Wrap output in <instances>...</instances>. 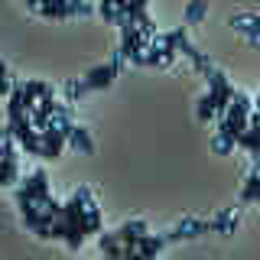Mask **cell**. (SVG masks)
<instances>
[{
  "mask_svg": "<svg viewBox=\"0 0 260 260\" xmlns=\"http://www.w3.org/2000/svg\"><path fill=\"white\" fill-rule=\"evenodd\" d=\"M49 199H52V195H49V176L43 169H32V173L23 176L20 189H16V205H20V202H36L39 208H46Z\"/></svg>",
  "mask_w": 260,
  "mask_h": 260,
  "instance_id": "cell-1",
  "label": "cell"
},
{
  "mask_svg": "<svg viewBox=\"0 0 260 260\" xmlns=\"http://www.w3.org/2000/svg\"><path fill=\"white\" fill-rule=\"evenodd\" d=\"M211 231V218H182L176 228H169L166 238L169 241H189V238H199V234H208Z\"/></svg>",
  "mask_w": 260,
  "mask_h": 260,
  "instance_id": "cell-2",
  "label": "cell"
},
{
  "mask_svg": "<svg viewBox=\"0 0 260 260\" xmlns=\"http://www.w3.org/2000/svg\"><path fill=\"white\" fill-rule=\"evenodd\" d=\"M16 137L10 127H4V176H0V182L4 185H13L16 182Z\"/></svg>",
  "mask_w": 260,
  "mask_h": 260,
  "instance_id": "cell-3",
  "label": "cell"
},
{
  "mask_svg": "<svg viewBox=\"0 0 260 260\" xmlns=\"http://www.w3.org/2000/svg\"><path fill=\"white\" fill-rule=\"evenodd\" d=\"M231 26L238 29V32H244L250 46H260V16H257V13H250V10L234 13V16H231Z\"/></svg>",
  "mask_w": 260,
  "mask_h": 260,
  "instance_id": "cell-4",
  "label": "cell"
},
{
  "mask_svg": "<svg viewBox=\"0 0 260 260\" xmlns=\"http://www.w3.org/2000/svg\"><path fill=\"white\" fill-rule=\"evenodd\" d=\"M117 72H120V65L104 62V65H94V69L85 75V81H88V88H91V91H101V88H111V85H114Z\"/></svg>",
  "mask_w": 260,
  "mask_h": 260,
  "instance_id": "cell-5",
  "label": "cell"
},
{
  "mask_svg": "<svg viewBox=\"0 0 260 260\" xmlns=\"http://www.w3.org/2000/svg\"><path fill=\"white\" fill-rule=\"evenodd\" d=\"M238 140H241V130L231 124V120H221V127L215 130V140H211V150L215 153H231L234 146H238Z\"/></svg>",
  "mask_w": 260,
  "mask_h": 260,
  "instance_id": "cell-6",
  "label": "cell"
},
{
  "mask_svg": "<svg viewBox=\"0 0 260 260\" xmlns=\"http://www.w3.org/2000/svg\"><path fill=\"white\" fill-rule=\"evenodd\" d=\"M69 137L62 130H43V159H59Z\"/></svg>",
  "mask_w": 260,
  "mask_h": 260,
  "instance_id": "cell-7",
  "label": "cell"
},
{
  "mask_svg": "<svg viewBox=\"0 0 260 260\" xmlns=\"http://www.w3.org/2000/svg\"><path fill=\"white\" fill-rule=\"evenodd\" d=\"M166 244H169L166 231H162V234H150V231H146L143 238H140V244H137V250L143 254V260H156V254L166 247Z\"/></svg>",
  "mask_w": 260,
  "mask_h": 260,
  "instance_id": "cell-8",
  "label": "cell"
},
{
  "mask_svg": "<svg viewBox=\"0 0 260 260\" xmlns=\"http://www.w3.org/2000/svg\"><path fill=\"white\" fill-rule=\"evenodd\" d=\"M143 234H146V221H140V218H134V221H124V224L117 228V238L124 241V247H137Z\"/></svg>",
  "mask_w": 260,
  "mask_h": 260,
  "instance_id": "cell-9",
  "label": "cell"
},
{
  "mask_svg": "<svg viewBox=\"0 0 260 260\" xmlns=\"http://www.w3.org/2000/svg\"><path fill=\"white\" fill-rule=\"evenodd\" d=\"M238 224H241V218L234 215V208H221L215 218H211V231H218V234H234Z\"/></svg>",
  "mask_w": 260,
  "mask_h": 260,
  "instance_id": "cell-10",
  "label": "cell"
},
{
  "mask_svg": "<svg viewBox=\"0 0 260 260\" xmlns=\"http://www.w3.org/2000/svg\"><path fill=\"white\" fill-rule=\"evenodd\" d=\"M241 202H244V205H250V202H260V166L250 169L247 182H244V189H241Z\"/></svg>",
  "mask_w": 260,
  "mask_h": 260,
  "instance_id": "cell-11",
  "label": "cell"
},
{
  "mask_svg": "<svg viewBox=\"0 0 260 260\" xmlns=\"http://www.w3.org/2000/svg\"><path fill=\"white\" fill-rule=\"evenodd\" d=\"M69 146H72V150H78V153H94L91 134H88L85 127H78V124H75V130L69 134Z\"/></svg>",
  "mask_w": 260,
  "mask_h": 260,
  "instance_id": "cell-12",
  "label": "cell"
},
{
  "mask_svg": "<svg viewBox=\"0 0 260 260\" xmlns=\"http://www.w3.org/2000/svg\"><path fill=\"white\" fill-rule=\"evenodd\" d=\"M23 91L29 98H36V101H43V98L55 94V88L49 85V81H43V78H29V81H23Z\"/></svg>",
  "mask_w": 260,
  "mask_h": 260,
  "instance_id": "cell-13",
  "label": "cell"
},
{
  "mask_svg": "<svg viewBox=\"0 0 260 260\" xmlns=\"http://www.w3.org/2000/svg\"><path fill=\"white\" fill-rule=\"evenodd\" d=\"M205 16H208V4H205V0H192V4L185 7V23H189V26L202 23Z\"/></svg>",
  "mask_w": 260,
  "mask_h": 260,
  "instance_id": "cell-14",
  "label": "cell"
},
{
  "mask_svg": "<svg viewBox=\"0 0 260 260\" xmlns=\"http://www.w3.org/2000/svg\"><path fill=\"white\" fill-rule=\"evenodd\" d=\"M195 114H199V120H208V117H215L218 108H215V98H211L208 91L199 98V108H195Z\"/></svg>",
  "mask_w": 260,
  "mask_h": 260,
  "instance_id": "cell-15",
  "label": "cell"
},
{
  "mask_svg": "<svg viewBox=\"0 0 260 260\" xmlns=\"http://www.w3.org/2000/svg\"><path fill=\"white\" fill-rule=\"evenodd\" d=\"M62 91H65V98H69V101H78V98H81V94H88L91 88H88V81H85V78H78V81H65Z\"/></svg>",
  "mask_w": 260,
  "mask_h": 260,
  "instance_id": "cell-16",
  "label": "cell"
},
{
  "mask_svg": "<svg viewBox=\"0 0 260 260\" xmlns=\"http://www.w3.org/2000/svg\"><path fill=\"white\" fill-rule=\"evenodd\" d=\"M205 78H208V91H224V88L231 85V81H228V75H224L221 69H211Z\"/></svg>",
  "mask_w": 260,
  "mask_h": 260,
  "instance_id": "cell-17",
  "label": "cell"
},
{
  "mask_svg": "<svg viewBox=\"0 0 260 260\" xmlns=\"http://www.w3.org/2000/svg\"><path fill=\"white\" fill-rule=\"evenodd\" d=\"M72 199H75V202H81V205H85L88 211H91V208H98V202H94V195H91V189H88V185H78Z\"/></svg>",
  "mask_w": 260,
  "mask_h": 260,
  "instance_id": "cell-18",
  "label": "cell"
},
{
  "mask_svg": "<svg viewBox=\"0 0 260 260\" xmlns=\"http://www.w3.org/2000/svg\"><path fill=\"white\" fill-rule=\"evenodd\" d=\"M98 13H101L108 23H114L117 20V4H114V0H101V4H98Z\"/></svg>",
  "mask_w": 260,
  "mask_h": 260,
  "instance_id": "cell-19",
  "label": "cell"
},
{
  "mask_svg": "<svg viewBox=\"0 0 260 260\" xmlns=\"http://www.w3.org/2000/svg\"><path fill=\"white\" fill-rule=\"evenodd\" d=\"M179 52H182V55H185V59H189V62L195 59V55H202V52H199V49H195V46H192V39H189V36H185V32H182V39H179Z\"/></svg>",
  "mask_w": 260,
  "mask_h": 260,
  "instance_id": "cell-20",
  "label": "cell"
},
{
  "mask_svg": "<svg viewBox=\"0 0 260 260\" xmlns=\"http://www.w3.org/2000/svg\"><path fill=\"white\" fill-rule=\"evenodd\" d=\"M250 159H254V166H260V146H254V150H250Z\"/></svg>",
  "mask_w": 260,
  "mask_h": 260,
  "instance_id": "cell-21",
  "label": "cell"
},
{
  "mask_svg": "<svg viewBox=\"0 0 260 260\" xmlns=\"http://www.w3.org/2000/svg\"><path fill=\"white\" fill-rule=\"evenodd\" d=\"M26 7H32V10H39V0H23Z\"/></svg>",
  "mask_w": 260,
  "mask_h": 260,
  "instance_id": "cell-22",
  "label": "cell"
},
{
  "mask_svg": "<svg viewBox=\"0 0 260 260\" xmlns=\"http://www.w3.org/2000/svg\"><path fill=\"white\" fill-rule=\"evenodd\" d=\"M254 101H260V91H257V98H254Z\"/></svg>",
  "mask_w": 260,
  "mask_h": 260,
  "instance_id": "cell-23",
  "label": "cell"
}]
</instances>
